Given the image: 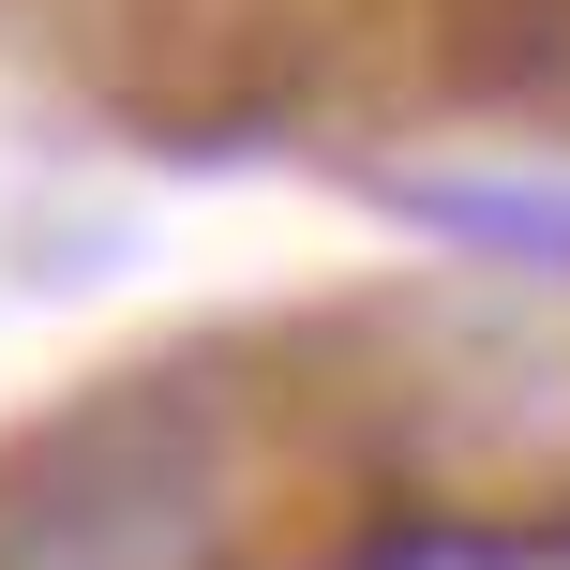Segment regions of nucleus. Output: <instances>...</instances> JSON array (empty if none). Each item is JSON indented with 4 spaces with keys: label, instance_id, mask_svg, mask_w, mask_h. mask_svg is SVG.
Instances as JSON below:
<instances>
[{
    "label": "nucleus",
    "instance_id": "f257e3e1",
    "mask_svg": "<svg viewBox=\"0 0 570 570\" xmlns=\"http://www.w3.org/2000/svg\"><path fill=\"white\" fill-rule=\"evenodd\" d=\"M451 76L465 90H541V76H570V0H451Z\"/></svg>",
    "mask_w": 570,
    "mask_h": 570
}]
</instances>
